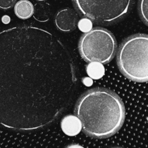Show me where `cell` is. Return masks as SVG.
<instances>
[{
	"mask_svg": "<svg viewBox=\"0 0 148 148\" xmlns=\"http://www.w3.org/2000/svg\"><path fill=\"white\" fill-rule=\"evenodd\" d=\"M66 148H84L82 146L79 145L77 144H72L70 145H68Z\"/></svg>",
	"mask_w": 148,
	"mask_h": 148,
	"instance_id": "9a60e30c",
	"label": "cell"
},
{
	"mask_svg": "<svg viewBox=\"0 0 148 148\" xmlns=\"http://www.w3.org/2000/svg\"><path fill=\"white\" fill-rule=\"evenodd\" d=\"M75 114L87 135L105 139L121 128L125 119V107L114 91L97 88L88 90L79 98Z\"/></svg>",
	"mask_w": 148,
	"mask_h": 148,
	"instance_id": "7a4b0ae2",
	"label": "cell"
},
{
	"mask_svg": "<svg viewBox=\"0 0 148 148\" xmlns=\"http://www.w3.org/2000/svg\"><path fill=\"white\" fill-rule=\"evenodd\" d=\"M139 13L142 20L145 25L148 24V0H140Z\"/></svg>",
	"mask_w": 148,
	"mask_h": 148,
	"instance_id": "8fae6325",
	"label": "cell"
},
{
	"mask_svg": "<svg viewBox=\"0 0 148 148\" xmlns=\"http://www.w3.org/2000/svg\"><path fill=\"white\" fill-rule=\"evenodd\" d=\"M37 1H46V0H37Z\"/></svg>",
	"mask_w": 148,
	"mask_h": 148,
	"instance_id": "2e32d148",
	"label": "cell"
},
{
	"mask_svg": "<svg viewBox=\"0 0 148 148\" xmlns=\"http://www.w3.org/2000/svg\"><path fill=\"white\" fill-rule=\"evenodd\" d=\"M61 128L65 134L68 136H76L82 130V124L77 116L67 115L62 119Z\"/></svg>",
	"mask_w": 148,
	"mask_h": 148,
	"instance_id": "52a82bcc",
	"label": "cell"
},
{
	"mask_svg": "<svg viewBox=\"0 0 148 148\" xmlns=\"http://www.w3.org/2000/svg\"><path fill=\"white\" fill-rule=\"evenodd\" d=\"M76 85L72 56L53 33L31 25L0 32V125L19 132L51 125Z\"/></svg>",
	"mask_w": 148,
	"mask_h": 148,
	"instance_id": "6da1fadb",
	"label": "cell"
},
{
	"mask_svg": "<svg viewBox=\"0 0 148 148\" xmlns=\"http://www.w3.org/2000/svg\"><path fill=\"white\" fill-rule=\"evenodd\" d=\"M79 14L101 24H111L124 17L133 0H72Z\"/></svg>",
	"mask_w": 148,
	"mask_h": 148,
	"instance_id": "5b68a950",
	"label": "cell"
},
{
	"mask_svg": "<svg viewBox=\"0 0 148 148\" xmlns=\"http://www.w3.org/2000/svg\"><path fill=\"white\" fill-rule=\"evenodd\" d=\"M55 25L62 32H70L75 30L77 23V14L71 8H64L56 13Z\"/></svg>",
	"mask_w": 148,
	"mask_h": 148,
	"instance_id": "8992f818",
	"label": "cell"
},
{
	"mask_svg": "<svg viewBox=\"0 0 148 148\" xmlns=\"http://www.w3.org/2000/svg\"><path fill=\"white\" fill-rule=\"evenodd\" d=\"M35 20L40 23L47 22L51 17V7L47 3H38L34 6L33 14Z\"/></svg>",
	"mask_w": 148,
	"mask_h": 148,
	"instance_id": "9c48e42d",
	"label": "cell"
},
{
	"mask_svg": "<svg viewBox=\"0 0 148 148\" xmlns=\"http://www.w3.org/2000/svg\"><path fill=\"white\" fill-rule=\"evenodd\" d=\"M111 148H123V147H111Z\"/></svg>",
	"mask_w": 148,
	"mask_h": 148,
	"instance_id": "e0dca14e",
	"label": "cell"
},
{
	"mask_svg": "<svg viewBox=\"0 0 148 148\" xmlns=\"http://www.w3.org/2000/svg\"><path fill=\"white\" fill-rule=\"evenodd\" d=\"M14 11L18 18L26 20L33 16L34 6L28 0H20L14 4Z\"/></svg>",
	"mask_w": 148,
	"mask_h": 148,
	"instance_id": "ba28073f",
	"label": "cell"
},
{
	"mask_svg": "<svg viewBox=\"0 0 148 148\" xmlns=\"http://www.w3.org/2000/svg\"><path fill=\"white\" fill-rule=\"evenodd\" d=\"M148 36L136 34L127 38L117 53V64L128 79L137 82L148 79Z\"/></svg>",
	"mask_w": 148,
	"mask_h": 148,
	"instance_id": "3957f363",
	"label": "cell"
},
{
	"mask_svg": "<svg viewBox=\"0 0 148 148\" xmlns=\"http://www.w3.org/2000/svg\"><path fill=\"white\" fill-rule=\"evenodd\" d=\"M16 0H0V9L8 10L14 5Z\"/></svg>",
	"mask_w": 148,
	"mask_h": 148,
	"instance_id": "4fadbf2b",
	"label": "cell"
},
{
	"mask_svg": "<svg viewBox=\"0 0 148 148\" xmlns=\"http://www.w3.org/2000/svg\"><path fill=\"white\" fill-rule=\"evenodd\" d=\"M78 49L81 56L86 62L106 64L115 56L117 43L111 32L106 29L95 27L82 35Z\"/></svg>",
	"mask_w": 148,
	"mask_h": 148,
	"instance_id": "277c9868",
	"label": "cell"
},
{
	"mask_svg": "<svg viewBox=\"0 0 148 148\" xmlns=\"http://www.w3.org/2000/svg\"><path fill=\"white\" fill-rule=\"evenodd\" d=\"M87 73L92 79H99L105 74V69L100 62H90L87 66Z\"/></svg>",
	"mask_w": 148,
	"mask_h": 148,
	"instance_id": "30bf717a",
	"label": "cell"
},
{
	"mask_svg": "<svg viewBox=\"0 0 148 148\" xmlns=\"http://www.w3.org/2000/svg\"><path fill=\"white\" fill-rule=\"evenodd\" d=\"M78 27L83 33H88L92 29V23L90 19L85 17L78 22Z\"/></svg>",
	"mask_w": 148,
	"mask_h": 148,
	"instance_id": "7c38bea8",
	"label": "cell"
},
{
	"mask_svg": "<svg viewBox=\"0 0 148 148\" xmlns=\"http://www.w3.org/2000/svg\"><path fill=\"white\" fill-rule=\"evenodd\" d=\"M1 21L4 24H8L10 22V17L8 15H4L1 18Z\"/></svg>",
	"mask_w": 148,
	"mask_h": 148,
	"instance_id": "5bb4252c",
	"label": "cell"
}]
</instances>
